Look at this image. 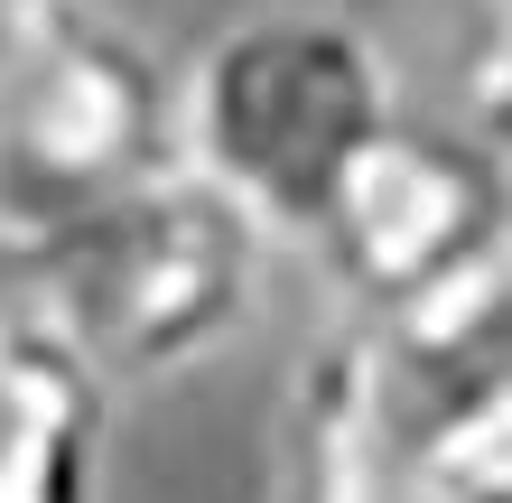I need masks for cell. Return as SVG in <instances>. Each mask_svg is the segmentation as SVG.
I'll list each match as a JSON object with an SVG mask.
<instances>
[{
	"mask_svg": "<svg viewBox=\"0 0 512 503\" xmlns=\"http://www.w3.org/2000/svg\"><path fill=\"white\" fill-rule=\"evenodd\" d=\"M261 271L270 233L196 168H168L94 215L75 243H56L38 271H19V299L94 364L103 392H122L224 354L261 308Z\"/></svg>",
	"mask_w": 512,
	"mask_h": 503,
	"instance_id": "3957f363",
	"label": "cell"
},
{
	"mask_svg": "<svg viewBox=\"0 0 512 503\" xmlns=\"http://www.w3.org/2000/svg\"><path fill=\"white\" fill-rule=\"evenodd\" d=\"M419 373L391 354L382 327L326 317V336L289 354L280 438H270V503H401Z\"/></svg>",
	"mask_w": 512,
	"mask_h": 503,
	"instance_id": "277c9868",
	"label": "cell"
},
{
	"mask_svg": "<svg viewBox=\"0 0 512 503\" xmlns=\"http://www.w3.org/2000/svg\"><path fill=\"white\" fill-rule=\"evenodd\" d=\"M10 10H56V0H0V19H10Z\"/></svg>",
	"mask_w": 512,
	"mask_h": 503,
	"instance_id": "9c48e42d",
	"label": "cell"
},
{
	"mask_svg": "<svg viewBox=\"0 0 512 503\" xmlns=\"http://www.w3.org/2000/svg\"><path fill=\"white\" fill-rule=\"evenodd\" d=\"M401 122V75L364 19L280 0L224 19L177 84V168L224 187L261 233H308L345 168Z\"/></svg>",
	"mask_w": 512,
	"mask_h": 503,
	"instance_id": "6da1fadb",
	"label": "cell"
},
{
	"mask_svg": "<svg viewBox=\"0 0 512 503\" xmlns=\"http://www.w3.org/2000/svg\"><path fill=\"white\" fill-rule=\"evenodd\" d=\"M0 503H112V392L28 299H0Z\"/></svg>",
	"mask_w": 512,
	"mask_h": 503,
	"instance_id": "5b68a950",
	"label": "cell"
},
{
	"mask_svg": "<svg viewBox=\"0 0 512 503\" xmlns=\"http://www.w3.org/2000/svg\"><path fill=\"white\" fill-rule=\"evenodd\" d=\"M401 503H512V354L419 382Z\"/></svg>",
	"mask_w": 512,
	"mask_h": 503,
	"instance_id": "8992f818",
	"label": "cell"
},
{
	"mask_svg": "<svg viewBox=\"0 0 512 503\" xmlns=\"http://www.w3.org/2000/svg\"><path fill=\"white\" fill-rule=\"evenodd\" d=\"M466 131L512 168V47L494 56H466Z\"/></svg>",
	"mask_w": 512,
	"mask_h": 503,
	"instance_id": "52a82bcc",
	"label": "cell"
},
{
	"mask_svg": "<svg viewBox=\"0 0 512 503\" xmlns=\"http://www.w3.org/2000/svg\"><path fill=\"white\" fill-rule=\"evenodd\" d=\"M177 168V84L84 0L0 19V261L38 271Z\"/></svg>",
	"mask_w": 512,
	"mask_h": 503,
	"instance_id": "7a4b0ae2",
	"label": "cell"
},
{
	"mask_svg": "<svg viewBox=\"0 0 512 503\" xmlns=\"http://www.w3.org/2000/svg\"><path fill=\"white\" fill-rule=\"evenodd\" d=\"M457 10H466V28H475V38H466V56L512 47V0H457Z\"/></svg>",
	"mask_w": 512,
	"mask_h": 503,
	"instance_id": "ba28073f",
	"label": "cell"
}]
</instances>
